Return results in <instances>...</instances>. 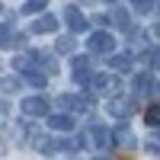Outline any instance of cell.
Returning <instances> with one entry per match:
<instances>
[{
  "label": "cell",
  "instance_id": "16",
  "mask_svg": "<svg viewBox=\"0 0 160 160\" xmlns=\"http://www.w3.org/2000/svg\"><path fill=\"white\" fill-rule=\"evenodd\" d=\"M109 112L125 118V115H128V102H125V99H112V102H109Z\"/></svg>",
  "mask_w": 160,
  "mask_h": 160
},
{
  "label": "cell",
  "instance_id": "13",
  "mask_svg": "<svg viewBox=\"0 0 160 160\" xmlns=\"http://www.w3.org/2000/svg\"><path fill=\"white\" fill-rule=\"evenodd\" d=\"M109 64H112V74H115V71L125 74V71H131V55H115Z\"/></svg>",
  "mask_w": 160,
  "mask_h": 160
},
{
  "label": "cell",
  "instance_id": "21",
  "mask_svg": "<svg viewBox=\"0 0 160 160\" xmlns=\"http://www.w3.org/2000/svg\"><path fill=\"white\" fill-rule=\"evenodd\" d=\"M58 51H64V55L74 51V42H71V38H58Z\"/></svg>",
  "mask_w": 160,
  "mask_h": 160
},
{
  "label": "cell",
  "instance_id": "11",
  "mask_svg": "<svg viewBox=\"0 0 160 160\" xmlns=\"http://www.w3.org/2000/svg\"><path fill=\"white\" fill-rule=\"evenodd\" d=\"M48 125L55 128V131H71V128H74V115H68V112H61V115H48Z\"/></svg>",
  "mask_w": 160,
  "mask_h": 160
},
{
  "label": "cell",
  "instance_id": "22",
  "mask_svg": "<svg viewBox=\"0 0 160 160\" xmlns=\"http://www.w3.org/2000/svg\"><path fill=\"white\" fill-rule=\"evenodd\" d=\"M151 7H154V0H135V10L138 13H148Z\"/></svg>",
  "mask_w": 160,
  "mask_h": 160
},
{
  "label": "cell",
  "instance_id": "24",
  "mask_svg": "<svg viewBox=\"0 0 160 160\" xmlns=\"http://www.w3.org/2000/svg\"><path fill=\"white\" fill-rule=\"evenodd\" d=\"M0 10H3V3H0Z\"/></svg>",
  "mask_w": 160,
  "mask_h": 160
},
{
  "label": "cell",
  "instance_id": "6",
  "mask_svg": "<svg viewBox=\"0 0 160 160\" xmlns=\"http://www.w3.org/2000/svg\"><path fill=\"white\" fill-rule=\"evenodd\" d=\"M90 83L96 90H102V93H118V77L115 74H93Z\"/></svg>",
  "mask_w": 160,
  "mask_h": 160
},
{
  "label": "cell",
  "instance_id": "12",
  "mask_svg": "<svg viewBox=\"0 0 160 160\" xmlns=\"http://www.w3.org/2000/svg\"><path fill=\"white\" fill-rule=\"evenodd\" d=\"M154 77L151 74H138L135 77V93H138V96H148V93H154Z\"/></svg>",
  "mask_w": 160,
  "mask_h": 160
},
{
  "label": "cell",
  "instance_id": "19",
  "mask_svg": "<svg viewBox=\"0 0 160 160\" xmlns=\"http://www.w3.org/2000/svg\"><path fill=\"white\" fill-rule=\"evenodd\" d=\"M45 7H48V0H26L22 13H35V10H45Z\"/></svg>",
  "mask_w": 160,
  "mask_h": 160
},
{
  "label": "cell",
  "instance_id": "7",
  "mask_svg": "<svg viewBox=\"0 0 160 160\" xmlns=\"http://www.w3.org/2000/svg\"><path fill=\"white\" fill-rule=\"evenodd\" d=\"M64 22H68L74 32H83V29H87V16H83L77 7H68V10H64Z\"/></svg>",
  "mask_w": 160,
  "mask_h": 160
},
{
  "label": "cell",
  "instance_id": "5",
  "mask_svg": "<svg viewBox=\"0 0 160 160\" xmlns=\"http://www.w3.org/2000/svg\"><path fill=\"white\" fill-rule=\"evenodd\" d=\"M87 138H90V144H93V148L106 151V148L112 144V131H109V128H102V125H93V128L87 131Z\"/></svg>",
  "mask_w": 160,
  "mask_h": 160
},
{
  "label": "cell",
  "instance_id": "8",
  "mask_svg": "<svg viewBox=\"0 0 160 160\" xmlns=\"http://www.w3.org/2000/svg\"><path fill=\"white\" fill-rule=\"evenodd\" d=\"M71 64H74V80H77V83H90V77H93L90 58H74Z\"/></svg>",
  "mask_w": 160,
  "mask_h": 160
},
{
  "label": "cell",
  "instance_id": "1",
  "mask_svg": "<svg viewBox=\"0 0 160 160\" xmlns=\"http://www.w3.org/2000/svg\"><path fill=\"white\" fill-rule=\"evenodd\" d=\"M58 106L68 115H83L93 109V96L87 93V96H74V93H64V96H58Z\"/></svg>",
  "mask_w": 160,
  "mask_h": 160
},
{
  "label": "cell",
  "instance_id": "20",
  "mask_svg": "<svg viewBox=\"0 0 160 160\" xmlns=\"http://www.w3.org/2000/svg\"><path fill=\"white\" fill-rule=\"evenodd\" d=\"M144 61L151 64L154 71H160V48H154V51H148V55H144Z\"/></svg>",
  "mask_w": 160,
  "mask_h": 160
},
{
  "label": "cell",
  "instance_id": "14",
  "mask_svg": "<svg viewBox=\"0 0 160 160\" xmlns=\"http://www.w3.org/2000/svg\"><path fill=\"white\" fill-rule=\"evenodd\" d=\"M22 74H26V80H29L32 87H38V90H45V83H48V77H45L42 71H32V68H29V71H22Z\"/></svg>",
  "mask_w": 160,
  "mask_h": 160
},
{
  "label": "cell",
  "instance_id": "23",
  "mask_svg": "<svg viewBox=\"0 0 160 160\" xmlns=\"http://www.w3.org/2000/svg\"><path fill=\"white\" fill-rule=\"evenodd\" d=\"M109 3H115V0H109Z\"/></svg>",
  "mask_w": 160,
  "mask_h": 160
},
{
  "label": "cell",
  "instance_id": "2",
  "mask_svg": "<svg viewBox=\"0 0 160 160\" xmlns=\"http://www.w3.org/2000/svg\"><path fill=\"white\" fill-rule=\"evenodd\" d=\"M87 45H90V51H96V55H106V51H112L115 48V35H109V32H93L90 38H87Z\"/></svg>",
  "mask_w": 160,
  "mask_h": 160
},
{
  "label": "cell",
  "instance_id": "15",
  "mask_svg": "<svg viewBox=\"0 0 160 160\" xmlns=\"http://www.w3.org/2000/svg\"><path fill=\"white\" fill-rule=\"evenodd\" d=\"M112 22H115L122 32H128V29H131V19H128V13H125V10H115V13H112Z\"/></svg>",
  "mask_w": 160,
  "mask_h": 160
},
{
  "label": "cell",
  "instance_id": "17",
  "mask_svg": "<svg viewBox=\"0 0 160 160\" xmlns=\"http://www.w3.org/2000/svg\"><path fill=\"white\" fill-rule=\"evenodd\" d=\"M144 122L148 125H160V102H154L148 112H144Z\"/></svg>",
  "mask_w": 160,
  "mask_h": 160
},
{
  "label": "cell",
  "instance_id": "3",
  "mask_svg": "<svg viewBox=\"0 0 160 160\" xmlns=\"http://www.w3.org/2000/svg\"><path fill=\"white\" fill-rule=\"evenodd\" d=\"M22 115H29V118H42V115H48V99H42V96L22 99Z\"/></svg>",
  "mask_w": 160,
  "mask_h": 160
},
{
  "label": "cell",
  "instance_id": "18",
  "mask_svg": "<svg viewBox=\"0 0 160 160\" xmlns=\"http://www.w3.org/2000/svg\"><path fill=\"white\" fill-rule=\"evenodd\" d=\"M0 90H3V93H10V96H13V93L19 90V80H16V77H3V80H0Z\"/></svg>",
  "mask_w": 160,
  "mask_h": 160
},
{
  "label": "cell",
  "instance_id": "10",
  "mask_svg": "<svg viewBox=\"0 0 160 160\" xmlns=\"http://www.w3.org/2000/svg\"><path fill=\"white\" fill-rule=\"evenodd\" d=\"M58 29V16H38L32 22V32L35 35H45V32H55Z\"/></svg>",
  "mask_w": 160,
  "mask_h": 160
},
{
  "label": "cell",
  "instance_id": "4",
  "mask_svg": "<svg viewBox=\"0 0 160 160\" xmlns=\"http://www.w3.org/2000/svg\"><path fill=\"white\" fill-rule=\"evenodd\" d=\"M22 48L26 45V35H19V32H13V22H3L0 26V48Z\"/></svg>",
  "mask_w": 160,
  "mask_h": 160
},
{
  "label": "cell",
  "instance_id": "9",
  "mask_svg": "<svg viewBox=\"0 0 160 160\" xmlns=\"http://www.w3.org/2000/svg\"><path fill=\"white\" fill-rule=\"evenodd\" d=\"M112 141H115L122 151H131V148H135V135H131V128H125V125H122V128H115Z\"/></svg>",
  "mask_w": 160,
  "mask_h": 160
}]
</instances>
